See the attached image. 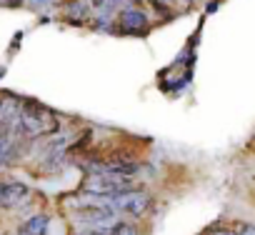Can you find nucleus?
Returning <instances> with one entry per match:
<instances>
[{"instance_id":"2","label":"nucleus","mask_w":255,"mask_h":235,"mask_svg":"<svg viewBox=\"0 0 255 235\" xmlns=\"http://www.w3.org/2000/svg\"><path fill=\"white\" fill-rule=\"evenodd\" d=\"M75 220L85 228H108L118 220V210L113 208L110 198L95 200V203H80L75 208Z\"/></svg>"},{"instance_id":"10","label":"nucleus","mask_w":255,"mask_h":235,"mask_svg":"<svg viewBox=\"0 0 255 235\" xmlns=\"http://www.w3.org/2000/svg\"><path fill=\"white\" fill-rule=\"evenodd\" d=\"M78 235H108V228H85Z\"/></svg>"},{"instance_id":"4","label":"nucleus","mask_w":255,"mask_h":235,"mask_svg":"<svg viewBox=\"0 0 255 235\" xmlns=\"http://www.w3.org/2000/svg\"><path fill=\"white\" fill-rule=\"evenodd\" d=\"M110 203L118 213H125V215H143L148 208H150V195L143 193V190H125V193H118V195H110Z\"/></svg>"},{"instance_id":"5","label":"nucleus","mask_w":255,"mask_h":235,"mask_svg":"<svg viewBox=\"0 0 255 235\" xmlns=\"http://www.w3.org/2000/svg\"><path fill=\"white\" fill-rule=\"evenodd\" d=\"M118 28L123 33H143L148 28V18L135 5H128V8H123L118 13Z\"/></svg>"},{"instance_id":"12","label":"nucleus","mask_w":255,"mask_h":235,"mask_svg":"<svg viewBox=\"0 0 255 235\" xmlns=\"http://www.w3.org/2000/svg\"><path fill=\"white\" fill-rule=\"evenodd\" d=\"M213 235H238V233H230V230H218V233H213Z\"/></svg>"},{"instance_id":"13","label":"nucleus","mask_w":255,"mask_h":235,"mask_svg":"<svg viewBox=\"0 0 255 235\" xmlns=\"http://www.w3.org/2000/svg\"><path fill=\"white\" fill-rule=\"evenodd\" d=\"M0 140H3V130H0Z\"/></svg>"},{"instance_id":"14","label":"nucleus","mask_w":255,"mask_h":235,"mask_svg":"<svg viewBox=\"0 0 255 235\" xmlns=\"http://www.w3.org/2000/svg\"><path fill=\"white\" fill-rule=\"evenodd\" d=\"M73 3H78V0H73Z\"/></svg>"},{"instance_id":"3","label":"nucleus","mask_w":255,"mask_h":235,"mask_svg":"<svg viewBox=\"0 0 255 235\" xmlns=\"http://www.w3.org/2000/svg\"><path fill=\"white\" fill-rule=\"evenodd\" d=\"M85 193L90 195H100V198H110L125 190H133V178H125V175H113V173H95L85 180L83 185Z\"/></svg>"},{"instance_id":"1","label":"nucleus","mask_w":255,"mask_h":235,"mask_svg":"<svg viewBox=\"0 0 255 235\" xmlns=\"http://www.w3.org/2000/svg\"><path fill=\"white\" fill-rule=\"evenodd\" d=\"M20 128H23V135H28V138L50 135L58 130V115L50 108L28 100L20 108Z\"/></svg>"},{"instance_id":"8","label":"nucleus","mask_w":255,"mask_h":235,"mask_svg":"<svg viewBox=\"0 0 255 235\" xmlns=\"http://www.w3.org/2000/svg\"><path fill=\"white\" fill-rule=\"evenodd\" d=\"M108 235H138V230H135L133 223H120V220H115L113 225H108Z\"/></svg>"},{"instance_id":"7","label":"nucleus","mask_w":255,"mask_h":235,"mask_svg":"<svg viewBox=\"0 0 255 235\" xmlns=\"http://www.w3.org/2000/svg\"><path fill=\"white\" fill-rule=\"evenodd\" d=\"M45 233H48V218L45 215H33L20 228V235H45Z\"/></svg>"},{"instance_id":"9","label":"nucleus","mask_w":255,"mask_h":235,"mask_svg":"<svg viewBox=\"0 0 255 235\" xmlns=\"http://www.w3.org/2000/svg\"><path fill=\"white\" fill-rule=\"evenodd\" d=\"M235 233H238V235H255V225H253V223H243Z\"/></svg>"},{"instance_id":"11","label":"nucleus","mask_w":255,"mask_h":235,"mask_svg":"<svg viewBox=\"0 0 255 235\" xmlns=\"http://www.w3.org/2000/svg\"><path fill=\"white\" fill-rule=\"evenodd\" d=\"M23 0H0V5H20Z\"/></svg>"},{"instance_id":"6","label":"nucleus","mask_w":255,"mask_h":235,"mask_svg":"<svg viewBox=\"0 0 255 235\" xmlns=\"http://www.w3.org/2000/svg\"><path fill=\"white\" fill-rule=\"evenodd\" d=\"M30 195L28 185L18 180H3L0 183V208H18Z\"/></svg>"}]
</instances>
